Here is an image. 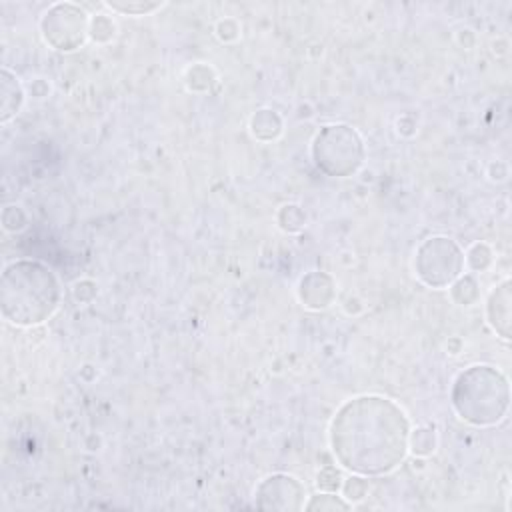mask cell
<instances>
[{
    "label": "cell",
    "instance_id": "obj_8",
    "mask_svg": "<svg viewBox=\"0 0 512 512\" xmlns=\"http://www.w3.org/2000/svg\"><path fill=\"white\" fill-rule=\"evenodd\" d=\"M106 6H110L112 10H118V12H124V14H146V12H152L156 10L158 2H144V4H120V2H108Z\"/></svg>",
    "mask_w": 512,
    "mask_h": 512
},
{
    "label": "cell",
    "instance_id": "obj_2",
    "mask_svg": "<svg viewBox=\"0 0 512 512\" xmlns=\"http://www.w3.org/2000/svg\"><path fill=\"white\" fill-rule=\"evenodd\" d=\"M60 302V286L50 268L34 260H18L6 266L0 282L2 316L18 326L40 324L54 314Z\"/></svg>",
    "mask_w": 512,
    "mask_h": 512
},
{
    "label": "cell",
    "instance_id": "obj_5",
    "mask_svg": "<svg viewBox=\"0 0 512 512\" xmlns=\"http://www.w3.org/2000/svg\"><path fill=\"white\" fill-rule=\"evenodd\" d=\"M420 278L430 286H446L462 268V254L458 246L448 238L426 240L416 258Z\"/></svg>",
    "mask_w": 512,
    "mask_h": 512
},
{
    "label": "cell",
    "instance_id": "obj_7",
    "mask_svg": "<svg viewBox=\"0 0 512 512\" xmlns=\"http://www.w3.org/2000/svg\"><path fill=\"white\" fill-rule=\"evenodd\" d=\"M0 92H2V112L0 120L8 122L20 108L22 104V90L18 84V78L12 76L6 68L2 70V82H0Z\"/></svg>",
    "mask_w": 512,
    "mask_h": 512
},
{
    "label": "cell",
    "instance_id": "obj_3",
    "mask_svg": "<svg viewBox=\"0 0 512 512\" xmlns=\"http://www.w3.org/2000/svg\"><path fill=\"white\" fill-rule=\"evenodd\" d=\"M454 408L472 424H494L508 406V384L490 366H472L456 380Z\"/></svg>",
    "mask_w": 512,
    "mask_h": 512
},
{
    "label": "cell",
    "instance_id": "obj_4",
    "mask_svg": "<svg viewBox=\"0 0 512 512\" xmlns=\"http://www.w3.org/2000/svg\"><path fill=\"white\" fill-rule=\"evenodd\" d=\"M336 144L332 142L328 130L324 128L314 142L316 164L334 176H346L358 168L362 162V142L358 134L348 126H334Z\"/></svg>",
    "mask_w": 512,
    "mask_h": 512
},
{
    "label": "cell",
    "instance_id": "obj_1",
    "mask_svg": "<svg viewBox=\"0 0 512 512\" xmlns=\"http://www.w3.org/2000/svg\"><path fill=\"white\" fill-rule=\"evenodd\" d=\"M406 442L404 412L380 396H362L344 404L332 422L334 452L358 474L392 470L404 458Z\"/></svg>",
    "mask_w": 512,
    "mask_h": 512
},
{
    "label": "cell",
    "instance_id": "obj_6",
    "mask_svg": "<svg viewBox=\"0 0 512 512\" xmlns=\"http://www.w3.org/2000/svg\"><path fill=\"white\" fill-rule=\"evenodd\" d=\"M42 32L58 50H74L84 42L86 14L74 4H54L42 18Z\"/></svg>",
    "mask_w": 512,
    "mask_h": 512
}]
</instances>
